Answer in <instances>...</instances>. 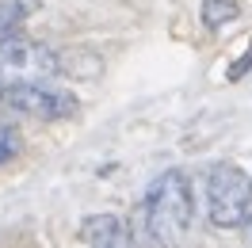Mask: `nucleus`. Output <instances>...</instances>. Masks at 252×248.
I'll return each instance as SVG.
<instances>
[{
  "label": "nucleus",
  "mask_w": 252,
  "mask_h": 248,
  "mask_svg": "<svg viewBox=\"0 0 252 248\" xmlns=\"http://www.w3.org/2000/svg\"><path fill=\"white\" fill-rule=\"evenodd\" d=\"M62 73V58L42 42L31 38H8L0 42V84H34Z\"/></svg>",
  "instance_id": "7ed1b4c3"
},
{
  "label": "nucleus",
  "mask_w": 252,
  "mask_h": 248,
  "mask_svg": "<svg viewBox=\"0 0 252 248\" xmlns=\"http://www.w3.org/2000/svg\"><path fill=\"white\" fill-rule=\"evenodd\" d=\"M241 16L237 0H206L203 4V23L206 27H221V23H233Z\"/></svg>",
  "instance_id": "423d86ee"
},
{
  "label": "nucleus",
  "mask_w": 252,
  "mask_h": 248,
  "mask_svg": "<svg viewBox=\"0 0 252 248\" xmlns=\"http://www.w3.org/2000/svg\"><path fill=\"white\" fill-rule=\"evenodd\" d=\"M252 180L237 164H214L206 176V217L214 229H241Z\"/></svg>",
  "instance_id": "f03ea898"
},
{
  "label": "nucleus",
  "mask_w": 252,
  "mask_h": 248,
  "mask_svg": "<svg viewBox=\"0 0 252 248\" xmlns=\"http://www.w3.org/2000/svg\"><path fill=\"white\" fill-rule=\"evenodd\" d=\"M241 233H245V241L252 245V187H249V206H245V221H241Z\"/></svg>",
  "instance_id": "1a4fd4ad"
},
{
  "label": "nucleus",
  "mask_w": 252,
  "mask_h": 248,
  "mask_svg": "<svg viewBox=\"0 0 252 248\" xmlns=\"http://www.w3.org/2000/svg\"><path fill=\"white\" fill-rule=\"evenodd\" d=\"M84 241L88 248H130V229L123 225V217L95 214L84 221Z\"/></svg>",
  "instance_id": "39448f33"
},
{
  "label": "nucleus",
  "mask_w": 252,
  "mask_h": 248,
  "mask_svg": "<svg viewBox=\"0 0 252 248\" xmlns=\"http://www.w3.org/2000/svg\"><path fill=\"white\" fill-rule=\"evenodd\" d=\"M16 153H19V134L12 130V126L0 123V164H4V160H12Z\"/></svg>",
  "instance_id": "6e6552de"
},
{
  "label": "nucleus",
  "mask_w": 252,
  "mask_h": 248,
  "mask_svg": "<svg viewBox=\"0 0 252 248\" xmlns=\"http://www.w3.org/2000/svg\"><path fill=\"white\" fill-rule=\"evenodd\" d=\"M19 23H23V8L19 4H0V42L16 38Z\"/></svg>",
  "instance_id": "0eeeda50"
},
{
  "label": "nucleus",
  "mask_w": 252,
  "mask_h": 248,
  "mask_svg": "<svg viewBox=\"0 0 252 248\" xmlns=\"http://www.w3.org/2000/svg\"><path fill=\"white\" fill-rule=\"evenodd\" d=\"M249 65H252V50H249V54H245V62H237L233 69H229V77H241V73H245Z\"/></svg>",
  "instance_id": "9d476101"
},
{
  "label": "nucleus",
  "mask_w": 252,
  "mask_h": 248,
  "mask_svg": "<svg viewBox=\"0 0 252 248\" xmlns=\"http://www.w3.org/2000/svg\"><path fill=\"white\" fill-rule=\"evenodd\" d=\"M142 221L157 248L188 245L191 221H195V195H191V180L184 172L168 168L149 184V191L142 199Z\"/></svg>",
  "instance_id": "f257e3e1"
},
{
  "label": "nucleus",
  "mask_w": 252,
  "mask_h": 248,
  "mask_svg": "<svg viewBox=\"0 0 252 248\" xmlns=\"http://www.w3.org/2000/svg\"><path fill=\"white\" fill-rule=\"evenodd\" d=\"M0 99L31 119H69L77 111V95L65 88H50L46 80L34 84H0Z\"/></svg>",
  "instance_id": "20e7f679"
}]
</instances>
